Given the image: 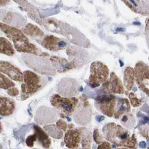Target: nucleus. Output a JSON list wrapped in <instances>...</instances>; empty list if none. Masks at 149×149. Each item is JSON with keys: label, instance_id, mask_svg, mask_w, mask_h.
I'll list each match as a JSON object with an SVG mask.
<instances>
[{"label": "nucleus", "instance_id": "f257e3e1", "mask_svg": "<svg viewBox=\"0 0 149 149\" xmlns=\"http://www.w3.org/2000/svg\"><path fill=\"white\" fill-rule=\"evenodd\" d=\"M0 30L13 41L15 48L19 52L38 54V49L30 42L24 33L19 29L0 22Z\"/></svg>", "mask_w": 149, "mask_h": 149}, {"label": "nucleus", "instance_id": "f03ea898", "mask_svg": "<svg viewBox=\"0 0 149 149\" xmlns=\"http://www.w3.org/2000/svg\"><path fill=\"white\" fill-rule=\"evenodd\" d=\"M103 132L106 139L115 145L136 148V139L134 135L130 137L129 133L121 126L109 123L104 126Z\"/></svg>", "mask_w": 149, "mask_h": 149}, {"label": "nucleus", "instance_id": "7ed1b4c3", "mask_svg": "<svg viewBox=\"0 0 149 149\" xmlns=\"http://www.w3.org/2000/svg\"><path fill=\"white\" fill-rule=\"evenodd\" d=\"M23 81L24 83L21 85L22 100H26L41 87L40 78L31 71L26 70L23 73Z\"/></svg>", "mask_w": 149, "mask_h": 149}, {"label": "nucleus", "instance_id": "20e7f679", "mask_svg": "<svg viewBox=\"0 0 149 149\" xmlns=\"http://www.w3.org/2000/svg\"><path fill=\"white\" fill-rule=\"evenodd\" d=\"M89 84L92 88L99 87L108 79L109 68L100 61H94L91 65Z\"/></svg>", "mask_w": 149, "mask_h": 149}, {"label": "nucleus", "instance_id": "39448f33", "mask_svg": "<svg viewBox=\"0 0 149 149\" xmlns=\"http://www.w3.org/2000/svg\"><path fill=\"white\" fill-rule=\"evenodd\" d=\"M78 99L75 97L64 98L58 95H53L51 98V104L64 114L71 115L76 108Z\"/></svg>", "mask_w": 149, "mask_h": 149}, {"label": "nucleus", "instance_id": "423d86ee", "mask_svg": "<svg viewBox=\"0 0 149 149\" xmlns=\"http://www.w3.org/2000/svg\"><path fill=\"white\" fill-rule=\"evenodd\" d=\"M149 66L140 61L135 65L134 75L139 87L149 95Z\"/></svg>", "mask_w": 149, "mask_h": 149}, {"label": "nucleus", "instance_id": "0eeeda50", "mask_svg": "<svg viewBox=\"0 0 149 149\" xmlns=\"http://www.w3.org/2000/svg\"><path fill=\"white\" fill-rule=\"evenodd\" d=\"M115 105V97L113 95H100L95 100L96 108L103 114L110 117L114 115Z\"/></svg>", "mask_w": 149, "mask_h": 149}, {"label": "nucleus", "instance_id": "6e6552de", "mask_svg": "<svg viewBox=\"0 0 149 149\" xmlns=\"http://www.w3.org/2000/svg\"><path fill=\"white\" fill-rule=\"evenodd\" d=\"M103 83V87L106 93L114 94H123L124 93L121 81L113 72L110 74L109 80L106 81Z\"/></svg>", "mask_w": 149, "mask_h": 149}, {"label": "nucleus", "instance_id": "1a4fd4ad", "mask_svg": "<svg viewBox=\"0 0 149 149\" xmlns=\"http://www.w3.org/2000/svg\"><path fill=\"white\" fill-rule=\"evenodd\" d=\"M0 73L7 75L15 81H23V73L20 70L8 61H0Z\"/></svg>", "mask_w": 149, "mask_h": 149}, {"label": "nucleus", "instance_id": "9d476101", "mask_svg": "<svg viewBox=\"0 0 149 149\" xmlns=\"http://www.w3.org/2000/svg\"><path fill=\"white\" fill-rule=\"evenodd\" d=\"M41 45L47 50L58 51L66 47V42L53 35L47 36L42 41Z\"/></svg>", "mask_w": 149, "mask_h": 149}, {"label": "nucleus", "instance_id": "9b49d317", "mask_svg": "<svg viewBox=\"0 0 149 149\" xmlns=\"http://www.w3.org/2000/svg\"><path fill=\"white\" fill-rule=\"evenodd\" d=\"M81 141V133L78 130H69L64 136V142L68 148L77 149Z\"/></svg>", "mask_w": 149, "mask_h": 149}, {"label": "nucleus", "instance_id": "f8f14e48", "mask_svg": "<svg viewBox=\"0 0 149 149\" xmlns=\"http://www.w3.org/2000/svg\"><path fill=\"white\" fill-rule=\"evenodd\" d=\"M15 104L14 101L7 97H0V115L8 116L14 113Z\"/></svg>", "mask_w": 149, "mask_h": 149}, {"label": "nucleus", "instance_id": "ddd939ff", "mask_svg": "<svg viewBox=\"0 0 149 149\" xmlns=\"http://www.w3.org/2000/svg\"><path fill=\"white\" fill-rule=\"evenodd\" d=\"M34 129L36 139H38L44 148H49L51 144V140L48 137L47 133L38 126H34Z\"/></svg>", "mask_w": 149, "mask_h": 149}, {"label": "nucleus", "instance_id": "4468645a", "mask_svg": "<svg viewBox=\"0 0 149 149\" xmlns=\"http://www.w3.org/2000/svg\"><path fill=\"white\" fill-rule=\"evenodd\" d=\"M114 112L116 118H118L122 114L129 112L130 111V105L127 99H120L118 100Z\"/></svg>", "mask_w": 149, "mask_h": 149}, {"label": "nucleus", "instance_id": "2eb2a0df", "mask_svg": "<svg viewBox=\"0 0 149 149\" xmlns=\"http://www.w3.org/2000/svg\"><path fill=\"white\" fill-rule=\"evenodd\" d=\"M0 53L8 56H12L15 54V50L11 43L3 37H0Z\"/></svg>", "mask_w": 149, "mask_h": 149}, {"label": "nucleus", "instance_id": "dca6fc26", "mask_svg": "<svg viewBox=\"0 0 149 149\" xmlns=\"http://www.w3.org/2000/svg\"><path fill=\"white\" fill-rule=\"evenodd\" d=\"M124 84L129 91L132 89L134 84V70L131 67L126 68L124 72Z\"/></svg>", "mask_w": 149, "mask_h": 149}, {"label": "nucleus", "instance_id": "f3484780", "mask_svg": "<svg viewBox=\"0 0 149 149\" xmlns=\"http://www.w3.org/2000/svg\"><path fill=\"white\" fill-rule=\"evenodd\" d=\"M50 60L55 64V65L57 67V69H59V72H61V70H62L61 72H65V70L72 68V65L64 59L53 56L50 58Z\"/></svg>", "mask_w": 149, "mask_h": 149}, {"label": "nucleus", "instance_id": "a211bd4d", "mask_svg": "<svg viewBox=\"0 0 149 149\" xmlns=\"http://www.w3.org/2000/svg\"><path fill=\"white\" fill-rule=\"evenodd\" d=\"M24 33L31 37L37 38L42 36L44 33L39 27L33 24H29L23 30Z\"/></svg>", "mask_w": 149, "mask_h": 149}, {"label": "nucleus", "instance_id": "6ab92c4d", "mask_svg": "<svg viewBox=\"0 0 149 149\" xmlns=\"http://www.w3.org/2000/svg\"><path fill=\"white\" fill-rule=\"evenodd\" d=\"M44 129L47 134L54 139H61L63 136V132L61 129L55 125H48L44 127Z\"/></svg>", "mask_w": 149, "mask_h": 149}, {"label": "nucleus", "instance_id": "aec40b11", "mask_svg": "<svg viewBox=\"0 0 149 149\" xmlns=\"http://www.w3.org/2000/svg\"><path fill=\"white\" fill-rule=\"evenodd\" d=\"M15 86L14 82L11 81L6 76L0 73V88L8 89L10 88L13 87Z\"/></svg>", "mask_w": 149, "mask_h": 149}, {"label": "nucleus", "instance_id": "412c9836", "mask_svg": "<svg viewBox=\"0 0 149 149\" xmlns=\"http://www.w3.org/2000/svg\"><path fill=\"white\" fill-rule=\"evenodd\" d=\"M129 98L130 100L131 105L134 107H136L139 106L141 104V101L139 99H138L133 93H131L129 95Z\"/></svg>", "mask_w": 149, "mask_h": 149}, {"label": "nucleus", "instance_id": "4be33fe9", "mask_svg": "<svg viewBox=\"0 0 149 149\" xmlns=\"http://www.w3.org/2000/svg\"><path fill=\"white\" fill-rule=\"evenodd\" d=\"M36 140V136L34 134L33 135L28 136L26 140V143L29 147L31 148L34 145V142Z\"/></svg>", "mask_w": 149, "mask_h": 149}, {"label": "nucleus", "instance_id": "5701e85b", "mask_svg": "<svg viewBox=\"0 0 149 149\" xmlns=\"http://www.w3.org/2000/svg\"><path fill=\"white\" fill-rule=\"evenodd\" d=\"M7 93L11 96H16L19 94V91L17 88L13 87L8 89Z\"/></svg>", "mask_w": 149, "mask_h": 149}, {"label": "nucleus", "instance_id": "b1692460", "mask_svg": "<svg viewBox=\"0 0 149 149\" xmlns=\"http://www.w3.org/2000/svg\"><path fill=\"white\" fill-rule=\"evenodd\" d=\"M56 126L61 130H62L63 131H65L67 130V125L65 122L61 120H60L57 121V122H56Z\"/></svg>", "mask_w": 149, "mask_h": 149}, {"label": "nucleus", "instance_id": "393cba45", "mask_svg": "<svg viewBox=\"0 0 149 149\" xmlns=\"http://www.w3.org/2000/svg\"><path fill=\"white\" fill-rule=\"evenodd\" d=\"M94 139H95V141L97 143H101V137L100 135V134H99V131L98 130H95V131H94Z\"/></svg>", "mask_w": 149, "mask_h": 149}, {"label": "nucleus", "instance_id": "a878e982", "mask_svg": "<svg viewBox=\"0 0 149 149\" xmlns=\"http://www.w3.org/2000/svg\"><path fill=\"white\" fill-rule=\"evenodd\" d=\"M111 145L109 143V142H103L102 143H101L98 147V149H111Z\"/></svg>", "mask_w": 149, "mask_h": 149}, {"label": "nucleus", "instance_id": "bb28decb", "mask_svg": "<svg viewBox=\"0 0 149 149\" xmlns=\"http://www.w3.org/2000/svg\"><path fill=\"white\" fill-rule=\"evenodd\" d=\"M10 2V0H0V7H3L7 5Z\"/></svg>", "mask_w": 149, "mask_h": 149}, {"label": "nucleus", "instance_id": "cd10ccee", "mask_svg": "<svg viewBox=\"0 0 149 149\" xmlns=\"http://www.w3.org/2000/svg\"><path fill=\"white\" fill-rule=\"evenodd\" d=\"M96 120L98 122H101L103 120H104V117L102 116H97L96 117Z\"/></svg>", "mask_w": 149, "mask_h": 149}, {"label": "nucleus", "instance_id": "c85d7f7f", "mask_svg": "<svg viewBox=\"0 0 149 149\" xmlns=\"http://www.w3.org/2000/svg\"><path fill=\"white\" fill-rule=\"evenodd\" d=\"M139 146L141 148H145L146 146V142H145L144 141H142V142L140 143Z\"/></svg>", "mask_w": 149, "mask_h": 149}, {"label": "nucleus", "instance_id": "c756f323", "mask_svg": "<svg viewBox=\"0 0 149 149\" xmlns=\"http://www.w3.org/2000/svg\"><path fill=\"white\" fill-rule=\"evenodd\" d=\"M2 125H1V123L0 122V132L2 131Z\"/></svg>", "mask_w": 149, "mask_h": 149}, {"label": "nucleus", "instance_id": "7c9ffc66", "mask_svg": "<svg viewBox=\"0 0 149 149\" xmlns=\"http://www.w3.org/2000/svg\"><path fill=\"white\" fill-rule=\"evenodd\" d=\"M0 148H1V146H0Z\"/></svg>", "mask_w": 149, "mask_h": 149}]
</instances>
